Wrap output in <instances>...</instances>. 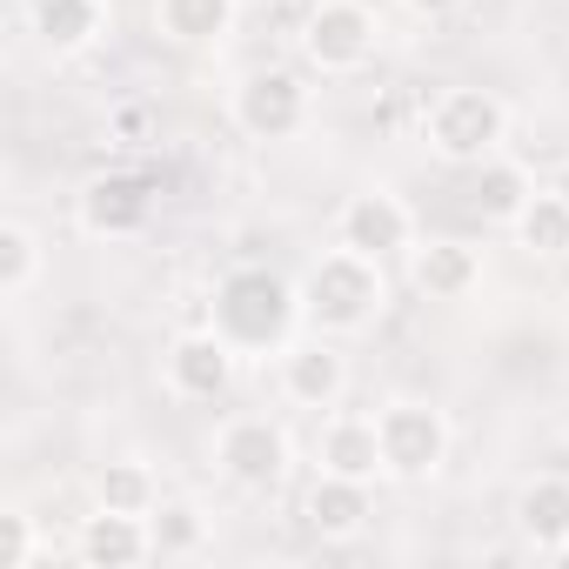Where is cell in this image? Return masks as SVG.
<instances>
[{"instance_id": "obj_2", "label": "cell", "mask_w": 569, "mask_h": 569, "mask_svg": "<svg viewBox=\"0 0 569 569\" xmlns=\"http://www.w3.org/2000/svg\"><path fill=\"white\" fill-rule=\"evenodd\" d=\"M382 302H389L382 261H369V254H356V248H329V254L309 268V281H302V316H309L316 329H329V336L369 329V322L382 316Z\"/></svg>"}, {"instance_id": "obj_10", "label": "cell", "mask_w": 569, "mask_h": 569, "mask_svg": "<svg viewBox=\"0 0 569 569\" xmlns=\"http://www.w3.org/2000/svg\"><path fill=\"white\" fill-rule=\"evenodd\" d=\"M234 362H241L234 342H221L214 329H194L168 349V389L181 402H221L228 382H234Z\"/></svg>"}, {"instance_id": "obj_20", "label": "cell", "mask_w": 569, "mask_h": 569, "mask_svg": "<svg viewBox=\"0 0 569 569\" xmlns=\"http://www.w3.org/2000/svg\"><path fill=\"white\" fill-rule=\"evenodd\" d=\"M529 194H536L529 168H516V161H496V154L476 168V214H482V221H502V228H509V221L522 214V201H529Z\"/></svg>"}, {"instance_id": "obj_25", "label": "cell", "mask_w": 569, "mask_h": 569, "mask_svg": "<svg viewBox=\"0 0 569 569\" xmlns=\"http://www.w3.org/2000/svg\"><path fill=\"white\" fill-rule=\"evenodd\" d=\"M141 128H148L141 108H121V114H114V134H121V141H141Z\"/></svg>"}, {"instance_id": "obj_8", "label": "cell", "mask_w": 569, "mask_h": 569, "mask_svg": "<svg viewBox=\"0 0 569 569\" xmlns=\"http://www.w3.org/2000/svg\"><path fill=\"white\" fill-rule=\"evenodd\" d=\"M336 241L356 248V254H369V261H389V254H402V248L416 241V214L402 208V194H389V188H362V194L342 201V214H336Z\"/></svg>"}, {"instance_id": "obj_14", "label": "cell", "mask_w": 569, "mask_h": 569, "mask_svg": "<svg viewBox=\"0 0 569 569\" xmlns=\"http://www.w3.org/2000/svg\"><path fill=\"white\" fill-rule=\"evenodd\" d=\"M316 456H322V469H329V476H356V482H376V476H389L376 416H329V429H322Z\"/></svg>"}, {"instance_id": "obj_21", "label": "cell", "mask_w": 569, "mask_h": 569, "mask_svg": "<svg viewBox=\"0 0 569 569\" xmlns=\"http://www.w3.org/2000/svg\"><path fill=\"white\" fill-rule=\"evenodd\" d=\"M161 489L141 462H101L94 469V509H121V516H154Z\"/></svg>"}, {"instance_id": "obj_3", "label": "cell", "mask_w": 569, "mask_h": 569, "mask_svg": "<svg viewBox=\"0 0 569 569\" xmlns=\"http://www.w3.org/2000/svg\"><path fill=\"white\" fill-rule=\"evenodd\" d=\"M509 134V108L489 88H449L429 108V148L456 168H482Z\"/></svg>"}, {"instance_id": "obj_22", "label": "cell", "mask_w": 569, "mask_h": 569, "mask_svg": "<svg viewBox=\"0 0 569 569\" xmlns=\"http://www.w3.org/2000/svg\"><path fill=\"white\" fill-rule=\"evenodd\" d=\"M34 274H41V241H34V228L8 221V228H0V296L21 302L34 289Z\"/></svg>"}, {"instance_id": "obj_11", "label": "cell", "mask_w": 569, "mask_h": 569, "mask_svg": "<svg viewBox=\"0 0 569 569\" xmlns=\"http://www.w3.org/2000/svg\"><path fill=\"white\" fill-rule=\"evenodd\" d=\"M349 389V356L329 342H296L281 349V396L296 409H336Z\"/></svg>"}, {"instance_id": "obj_27", "label": "cell", "mask_w": 569, "mask_h": 569, "mask_svg": "<svg viewBox=\"0 0 569 569\" xmlns=\"http://www.w3.org/2000/svg\"><path fill=\"white\" fill-rule=\"evenodd\" d=\"M549 188H556V194H569V168H562V174H556V181H549Z\"/></svg>"}, {"instance_id": "obj_19", "label": "cell", "mask_w": 569, "mask_h": 569, "mask_svg": "<svg viewBox=\"0 0 569 569\" xmlns=\"http://www.w3.org/2000/svg\"><path fill=\"white\" fill-rule=\"evenodd\" d=\"M154 21L181 48H208L234 28V0H154Z\"/></svg>"}, {"instance_id": "obj_26", "label": "cell", "mask_w": 569, "mask_h": 569, "mask_svg": "<svg viewBox=\"0 0 569 569\" xmlns=\"http://www.w3.org/2000/svg\"><path fill=\"white\" fill-rule=\"evenodd\" d=\"M409 8H416V14H429V21H436V14H456V8H462V0H409Z\"/></svg>"}, {"instance_id": "obj_24", "label": "cell", "mask_w": 569, "mask_h": 569, "mask_svg": "<svg viewBox=\"0 0 569 569\" xmlns=\"http://www.w3.org/2000/svg\"><path fill=\"white\" fill-rule=\"evenodd\" d=\"M34 562V516L8 509L0 516V569H28Z\"/></svg>"}, {"instance_id": "obj_4", "label": "cell", "mask_w": 569, "mask_h": 569, "mask_svg": "<svg viewBox=\"0 0 569 569\" xmlns=\"http://www.w3.org/2000/svg\"><path fill=\"white\" fill-rule=\"evenodd\" d=\"M376 429H382V462H389V476H402V482L436 476L442 456H449V422H442L436 402H389V409L376 416Z\"/></svg>"}, {"instance_id": "obj_17", "label": "cell", "mask_w": 569, "mask_h": 569, "mask_svg": "<svg viewBox=\"0 0 569 569\" xmlns=\"http://www.w3.org/2000/svg\"><path fill=\"white\" fill-rule=\"evenodd\" d=\"M28 14H34V41L48 54H81L108 21L101 0H28Z\"/></svg>"}, {"instance_id": "obj_12", "label": "cell", "mask_w": 569, "mask_h": 569, "mask_svg": "<svg viewBox=\"0 0 569 569\" xmlns=\"http://www.w3.org/2000/svg\"><path fill=\"white\" fill-rule=\"evenodd\" d=\"M154 556V529L148 516H121V509H94L81 522V562L88 569H134Z\"/></svg>"}, {"instance_id": "obj_23", "label": "cell", "mask_w": 569, "mask_h": 569, "mask_svg": "<svg viewBox=\"0 0 569 569\" xmlns=\"http://www.w3.org/2000/svg\"><path fill=\"white\" fill-rule=\"evenodd\" d=\"M148 529H154V556H194L201 549V516L188 502H154Z\"/></svg>"}, {"instance_id": "obj_9", "label": "cell", "mask_w": 569, "mask_h": 569, "mask_svg": "<svg viewBox=\"0 0 569 569\" xmlns=\"http://www.w3.org/2000/svg\"><path fill=\"white\" fill-rule=\"evenodd\" d=\"M148 214H154V181L141 174H94L81 188V228L94 241H128L148 228Z\"/></svg>"}, {"instance_id": "obj_5", "label": "cell", "mask_w": 569, "mask_h": 569, "mask_svg": "<svg viewBox=\"0 0 569 569\" xmlns=\"http://www.w3.org/2000/svg\"><path fill=\"white\" fill-rule=\"evenodd\" d=\"M214 462L234 489H274L289 476V429L268 422V416H234L214 436Z\"/></svg>"}, {"instance_id": "obj_7", "label": "cell", "mask_w": 569, "mask_h": 569, "mask_svg": "<svg viewBox=\"0 0 569 569\" xmlns=\"http://www.w3.org/2000/svg\"><path fill=\"white\" fill-rule=\"evenodd\" d=\"M302 54L322 74H356L376 54V14L362 0H316V14L302 28Z\"/></svg>"}, {"instance_id": "obj_6", "label": "cell", "mask_w": 569, "mask_h": 569, "mask_svg": "<svg viewBox=\"0 0 569 569\" xmlns=\"http://www.w3.org/2000/svg\"><path fill=\"white\" fill-rule=\"evenodd\" d=\"M302 121H309V88L289 68H254L234 88V128L248 141H289Z\"/></svg>"}, {"instance_id": "obj_18", "label": "cell", "mask_w": 569, "mask_h": 569, "mask_svg": "<svg viewBox=\"0 0 569 569\" xmlns=\"http://www.w3.org/2000/svg\"><path fill=\"white\" fill-rule=\"evenodd\" d=\"M509 234H516V248H529V254H542V261L569 254V194L536 188V194L522 201V214L509 221Z\"/></svg>"}, {"instance_id": "obj_1", "label": "cell", "mask_w": 569, "mask_h": 569, "mask_svg": "<svg viewBox=\"0 0 569 569\" xmlns=\"http://www.w3.org/2000/svg\"><path fill=\"white\" fill-rule=\"evenodd\" d=\"M296 316H302V296L274 268H234V274H221L214 281V302H208V329L221 342H234V356L289 349Z\"/></svg>"}, {"instance_id": "obj_15", "label": "cell", "mask_w": 569, "mask_h": 569, "mask_svg": "<svg viewBox=\"0 0 569 569\" xmlns=\"http://www.w3.org/2000/svg\"><path fill=\"white\" fill-rule=\"evenodd\" d=\"M376 516V502H369V482H356V476H316V489H309V529L316 536H356L362 522Z\"/></svg>"}, {"instance_id": "obj_13", "label": "cell", "mask_w": 569, "mask_h": 569, "mask_svg": "<svg viewBox=\"0 0 569 569\" xmlns=\"http://www.w3.org/2000/svg\"><path fill=\"white\" fill-rule=\"evenodd\" d=\"M409 281L429 302H462L482 281V254L469 241H422V248H409Z\"/></svg>"}, {"instance_id": "obj_16", "label": "cell", "mask_w": 569, "mask_h": 569, "mask_svg": "<svg viewBox=\"0 0 569 569\" xmlns=\"http://www.w3.org/2000/svg\"><path fill=\"white\" fill-rule=\"evenodd\" d=\"M516 529H522L536 549L562 556V542H569V476H536V482L516 496Z\"/></svg>"}]
</instances>
